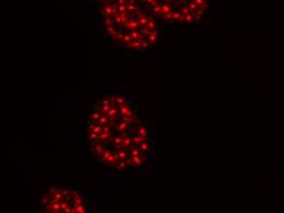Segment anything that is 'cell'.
Returning a JSON list of instances; mask_svg holds the SVG:
<instances>
[{"mask_svg": "<svg viewBox=\"0 0 284 213\" xmlns=\"http://www.w3.org/2000/svg\"><path fill=\"white\" fill-rule=\"evenodd\" d=\"M135 130H136L137 132H139L141 136H143V137H145L146 140H148V138H149V132H148V130L146 129V126H145L143 124H142L141 121H140V123H137V124L135 125Z\"/></svg>", "mask_w": 284, "mask_h": 213, "instance_id": "obj_1", "label": "cell"}, {"mask_svg": "<svg viewBox=\"0 0 284 213\" xmlns=\"http://www.w3.org/2000/svg\"><path fill=\"white\" fill-rule=\"evenodd\" d=\"M175 10H176V7L174 6L172 3H162V13L163 15L169 13V12H173Z\"/></svg>", "mask_w": 284, "mask_h": 213, "instance_id": "obj_2", "label": "cell"}, {"mask_svg": "<svg viewBox=\"0 0 284 213\" xmlns=\"http://www.w3.org/2000/svg\"><path fill=\"white\" fill-rule=\"evenodd\" d=\"M104 149H105V147L103 146L102 143L100 142H98V143H94L92 147H91V151L92 152H94V155L96 156H102V153L104 152Z\"/></svg>", "mask_w": 284, "mask_h": 213, "instance_id": "obj_3", "label": "cell"}, {"mask_svg": "<svg viewBox=\"0 0 284 213\" xmlns=\"http://www.w3.org/2000/svg\"><path fill=\"white\" fill-rule=\"evenodd\" d=\"M125 27H126V28H129V30H131V31H134V30H139V27H140L139 20H129V21L126 22Z\"/></svg>", "mask_w": 284, "mask_h": 213, "instance_id": "obj_4", "label": "cell"}, {"mask_svg": "<svg viewBox=\"0 0 284 213\" xmlns=\"http://www.w3.org/2000/svg\"><path fill=\"white\" fill-rule=\"evenodd\" d=\"M115 155H116L118 161H125L127 158V156H129V152H127V149L124 148V149H120V151L115 152Z\"/></svg>", "mask_w": 284, "mask_h": 213, "instance_id": "obj_5", "label": "cell"}, {"mask_svg": "<svg viewBox=\"0 0 284 213\" xmlns=\"http://www.w3.org/2000/svg\"><path fill=\"white\" fill-rule=\"evenodd\" d=\"M132 140H134V143L136 144L137 147H140V144H141L142 142L146 141V138L143 137V136H141L139 132H136L134 136H132Z\"/></svg>", "mask_w": 284, "mask_h": 213, "instance_id": "obj_6", "label": "cell"}, {"mask_svg": "<svg viewBox=\"0 0 284 213\" xmlns=\"http://www.w3.org/2000/svg\"><path fill=\"white\" fill-rule=\"evenodd\" d=\"M137 31H139V33L142 36V37H147V36H149L151 33H152V30H149V28H147V27H139V30H137Z\"/></svg>", "mask_w": 284, "mask_h": 213, "instance_id": "obj_7", "label": "cell"}, {"mask_svg": "<svg viewBox=\"0 0 284 213\" xmlns=\"http://www.w3.org/2000/svg\"><path fill=\"white\" fill-rule=\"evenodd\" d=\"M104 26L105 27H112V26H115V24H114V15L113 16H105L104 17Z\"/></svg>", "mask_w": 284, "mask_h": 213, "instance_id": "obj_8", "label": "cell"}, {"mask_svg": "<svg viewBox=\"0 0 284 213\" xmlns=\"http://www.w3.org/2000/svg\"><path fill=\"white\" fill-rule=\"evenodd\" d=\"M105 115H107L108 118H110V116H118V115H120V110H119L118 107H113Z\"/></svg>", "mask_w": 284, "mask_h": 213, "instance_id": "obj_9", "label": "cell"}, {"mask_svg": "<svg viewBox=\"0 0 284 213\" xmlns=\"http://www.w3.org/2000/svg\"><path fill=\"white\" fill-rule=\"evenodd\" d=\"M125 104H126L125 98H124L122 96H116V101H115V103H114V107L120 108L121 105H125Z\"/></svg>", "mask_w": 284, "mask_h": 213, "instance_id": "obj_10", "label": "cell"}, {"mask_svg": "<svg viewBox=\"0 0 284 213\" xmlns=\"http://www.w3.org/2000/svg\"><path fill=\"white\" fill-rule=\"evenodd\" d=\"M132 159H134V167H141V165H143V163H145V159L141 158L140 156L132 157Z\"/></svg>", "mask_w": 284, "mask_h": 213, "instance_id": "obj_11", "label": "cell"}, {"mask_svg": "<svg viewBox=\"0 0 284 213\" xmlns=\"http://www.w3.org/2000/svg\"><path fill=\"white\" fill-rule=\"evenodd\" d=\"M148 17H149V19H148V24H147V26H146V27L153 31L154 28H157V24H155V21H154V19L152 17V15H148Z\"/></svg>", "mask_w": 284, "mask_h": 213, "instance_id": "obj_12", "label": "cell"}, {"mask_svg": "<svg viewBox=\"0 0 284 213\" xmlns=\"http://www.w3.org/2000/svg\"><path fill=\"white\" fill-rule=\"evenodd\" d=\"M112 153H113V151H110V149H104V152L102 153V157H100V161L102 162H107L108 161V158L112 156Z\"/></svg>", "mask_w": 284, "mask_h": 213, "instance_id": "obj_13", "label": "cell"}, {"mask_svg": "<svg viewBox=\"0 0 284 213\" xmlns=\"http://www.w3.org/2000/svg\"><path fill=\"white\" fill-rule=\"evenodd\" d=\"M127 47L134 48L135 50H137V49L141 48V40H140V39H132V42H131L129 45H127Z\"/></svg>", "mask_w": 284, "mask_h": 213, "instance_id": "obj_14", "label": "cell"}, {"mask_svg": "<svg viewBox=\"0 0 284 213\" xmlns=\"http://www.w3.org/2000/svg\"><path fill=\"white\" fill-rule=\"evenodd\" d=\"M151 148H152V146H151V144L147 142V140L140 144V149H141V151H143V152H149Z\"/></svg>", "mask_w": 284, "mask_h": 213, "instance_id": "obj_15", "label": "cell"}, {"mask_svg": "<svg viewBox=\"0 0 284 213\" xmlns=\"http://www.w3.org/2000/svg\"><path fill=\"white\" fill-rule=\"evenodd\" d=\"M97 124H99L100 126H105V125H109V118L105 115V114H103L102 115V118L98 120V123Z\"/></svg>", "mask_w": 284, "mask_h": 213, "instance_id": "obj_16", "label": "cell"}, {"mask_svg": "<svg viewBox=\"0 0 284 213\" xmlns=\"http://www.w3.org/2000/svg\"><path fill=\"white\" fill-rule=\"evenodd\" d=\"M179 10H180V12L182 13L184 16H186V15H189V13H194L191 10H190V7H189V5H184V6H181V7H179ZM195 15V13H194Z\"/></svg>", "mask_w": 284, "mask_h": 213, "instance_id": "obj_17", "label": "cell"}, {"mask_svg": "<svg viewBox=\"0 0 284 213\" xmlns=\"http://www.w3.org/2000/svg\"><path fill=\"white\" fill-rule=\"evenodd\" d=\"M152 13H154V15H158V13H162V3H159L158 5L155 6H152Z\"/></svg>", "mask_w": 284, "mask_h": 213, "instance_id": "obj_18", "label": "cell"}, {"mask_svg": "<svg viewBox=\"0 0 284 213\" xmlns=\"http://www.w3.org/2000/svg\"><path fill=\"white\" fill-rule=\"evenodd\" d=\"M131 42H132V38H131L130 33H126V34H124V36H122V44L129 45Z\"/></svg>", "mask_w": 284, "mask_h": 213, "instance_id": "obj_19", "label": "cell"}, {"mask_svg": "<svg viewBox=\"0 0 284 213\" xmlns=\"http://www.w3.org/2000/svg\"><path fill=\"white\" fill-rule=\"evenodd\" d=\"M126 167H127V163H126L125 161H118V162H116V164H115V168H116V169H119V170L125 169Z\"/></svg>", "mask_w": 284, "mask_h": 213, "instance_id": "obj_20", "label": "cell"}, {"mask_svg": "<svg viewBox=\"0 0 284 213\" xmlns=\"http://www.w3.org/2000/svg\"><path fill=\"white\" fill-rule=\"evenodd\" d=\"M148 19L149 17L148 16H142V17H140L139 19V24H140V26L141 27H145V26H147V24H148Z\"/></svg>", "mask_w": 284, "mask_h": 213, "instance_id": "obj_21", "label": "cell"}, {"mask_svg": "<svg viewBox=\"0 0 284 213\" xmlns=\"http://www.w3.org/2000/svg\"><path fill=\"white\" fill-rule=\"evenodd\" d=\"M119 110H120V115H126L127 113H129V110H131L129 105L127 104H125V105H121L120 108H119Z\"/></svg>", "mask_w": 284, "mask_h": 213, "instance_id": "obj_22", "label": "cell"}, {"mask_svg": "<svg viewBox=\"0 0 284 213\" xmlns=\"http://www.w3.org/2000/svg\"><path fill=\"white\" fill-rule=\"evenodd\" d=\"M146 38L148 39V42H149L151 44H154V43L158 40V36H155V34H153V33H151V34H149V36H147V37H146Z\"/></svg>", "mask_w": 284, "mask_h": 213, "instance_id": "obj_23", "label": "cell"}, {"mask_svg": "<svg viewBox=\"0 0 284 213\" xmlns=\"http://www.w3.org/2000/svg\"><path fill=\"white\" fill-rule=\"evenodd\" d=\"M196 21V19H195V15L194 13H189V15H186L185 16V24H189V22H195Z\"/></svg>", "mask_w": 284, "mask_h": 213, "instance_id": "obj_24", "label": "cell"}, {"mask_svg": "<svg viewBox=\"0 0 284 213\" xmlns=\"http://www.w3.org/2000/svg\"><path fill=\"white\" fill-rule=\"evenodd\" d=\"M99 104H112V105H113V103H112V101H110V98L107 97V96H104V97L100 98Z\"/></svg>", "mask_w": 284, "mask_h": 213, "instance_id": "obj_25", "label": "cell"}, {"mask_svg": "<svg viewBox=\"0 0 284 213\" xmlns=\"http://www.w3.org/2000/svg\"><path fill=\"white\" fill-rule=\"evenodd\" d=\"M137 11H139V6L136 5H127V12H134V13H136Z\"/></svg>", "mask_w": 284, "mask_h": 213, "instance_id": "obj_26", "label": "cell"}, {"mask_svg": "<svg viewBox=\"0 0 284 213\" xmlns=\"http://www.w3.org/2000/svg\"><path fill=\"white\" fill-rule=\"evenodd\" d=\"M130 36L132 39H139L141 37V34L139 33V31L137 30H134V31H130Z\"/></svg>", "mask_w": 284, "mask_h": 213, "instance_id": "obj_27", "label": "cell"}, {"mask_svg": "<svg viewBox=\"0 0 284 213\" xmlns=\"http://www.w3.org/2000/svg\"><path fill=\"white\" fill-rule=\"evenodd\" d=\"M118 12L122 13V12H127V5L124 4V5H118Z\"/></svg>", "mask_w": 284, "mask_h": 213, "instance_id": "obj_28", "label": "cell"}, {"mask_svg": "<svg viewBox=\"0 0 284 213\" xmlns=\"http://www.w3.org/2000/svg\"><path fill=\"white\" fill-rule=\"evenodd\" d=\"M125 162L127 163V167H134V159H132V156H130V155L127 156Z\"/></svg>", "mask_w": 284, "mask_h": 213, "instance_id": "obj_29", "label": "cell"}, {"mask_svg": "<svg viewBox=\"0 0 284 213\" xmlns=\"http://www.w3.org/2000/svg\"><path fill=\"white\" fill-rule=\"evenodd\" d=\"M76 213H85V205H79L75 207Z\"/></svg>", "mask_w": 284, "mask_h": 213, "instance_id": "obj_30", "label": "cell"}, {"mask_svg": "<svg viewBox=\"0 0 284 213\" xmlns=\"http://www.w3.org/2000/svg\"><path fill=\"white\" fill-rule=\"evenodd\" d=\"M164 20H170V21H174V19H173V12L166 13V15H164Z\"/></svg>", "mask_w": 284, "mask_h": 213, "instance_id": "obj_31", "label": "cell"}, {"mask_svg": "<svg viewBox=\"0 0 284 213\" xmlns=\"http://www.w3.org/2000/svg\"><path fill=\"white\" fill-rule=\"evenodd\" d=\"M136 16H137V19H140V17H142V16H145V13H143V11L141 10V9H139V11L136 12Z\"/></svg>", "mask_w": 284, "mask_h": 213, "instance_id": "obj_32", "label": "cell"}, {"mask_svg": "<svg viewBox=\"0 0 284 213\" xmlns=\"http://www.w3.org/2000/svg\"><path fill=\"white\" fill-rule=\"evenodd\" d=\"M136 0H126V5H135Z\"/></svg>", "mask_w": 284, "mask_h": 213, "instance_id": "obj_33", "label": "cell"}, {"mask_svg": "<svg viewBox=\"0 0 284 213\" xmlns=\"http://www.w3.org/2000/svg\"><path fill=\"white\" fill-rule=\"evenodd\" d=\"M164 3H170V1H174V0H163Z\"/></svg>", "mask_w": 284, "mask_h": 213, "instance_id": "obj_34", "label": "cell"}]
</instances>
